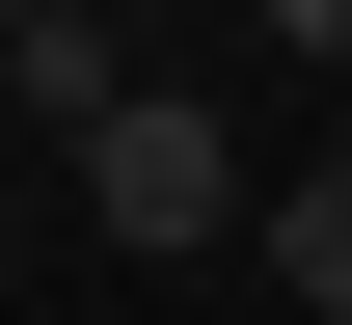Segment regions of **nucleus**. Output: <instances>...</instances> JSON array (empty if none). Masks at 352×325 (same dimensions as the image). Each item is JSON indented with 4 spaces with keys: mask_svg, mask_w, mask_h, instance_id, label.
Wrapping results in <instances>:
<instances>
[{
    "mask_svg": "<svg viewBox=\"0 0 352 325\" xmlns=\"http://www.w3.org/2000/svg\"><path fill=\"white\" fill-rule=\"evenodd\" d=\"M0 271H28V244H0Z\"/></svg>",
    "mask_w": 352,
    "mask_h": 325,
    "instance_id": "obj_4",
    "label": "nucleus"
},
{
    "mask_svg": "<svg viewBox=\"0 0 352 325\" xmlns=\"http://www.w3.org/2000/svg\"><path fill=\"white\" fill-rule=\"evenodd\" d=\"M0 109H82V136H109V109H135V27H109V0H0Z\"/></svg>",
    "mask_w": 352,
    "mask_h": 325,
    "instance_id": "obj_2",
    "label": "nucleus"
},
{
    "mask_svg": "<svg viewBox=\"0 0 352 325\" xmlns=\"http://www.w3.org/2000/svg\"><path fill=\"white\" fill-rule=\"evenodd\" d=\"M82 217H109V244H217V217H244V109H217V82H135L109 136H82Z\"/></svg>",
    "mask_w": 352,
    "mask_h": 325,
    "instance_id": "obj_1",
    "label": "nucleus"
},
{
    "mask_svg": "<svg viewBox=\"0 0 352 325\" xmlns=\"http://www.w3.org/2000/svg\"><path fill=\"white\" fill-rule=\"evenodd\" d=\"M271 298H298V325H352V163H298V190H271Z\"/></svg>",
    "mask_w": 352,
    "mask_h": 325,
    "instance_id": "obj_3",
    "label": "nucleus"
}]
</instances>
